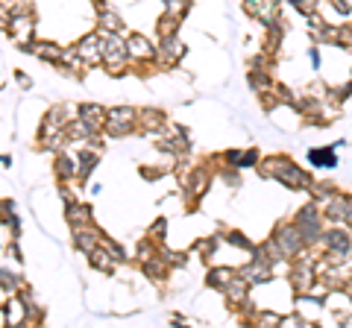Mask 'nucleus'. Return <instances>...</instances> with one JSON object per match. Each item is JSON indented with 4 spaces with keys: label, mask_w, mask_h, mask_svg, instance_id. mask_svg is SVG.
<instances>
[{
    "label": "nucleus",
    "mask_w": 352,
    "mask_h": 328,
    "mask_svg": "<svg viewBox=\"0 0 352 328\" xmlns=\"http://www.w3.org/2000/svg\"><path fill=\"white\" fill-rule=\"evenodd\" d=\"M256 170L264 179H273V182L285 185L288 191H308L314 185L311 173L302 170L300 164H296L294 159H288V156H264V159H258Z\"/></svg>",
    "instance_id": "nucleus-1"
},
{
    "label": "nucleus",
    "mask_w": 352,
    "mask_h": 328,
    "mask_svg": "<svg viewBox=\"0 0 352 328\" xmlns=\"http://www.w3.org/2000/svg\"><path fill=\"white\" fill-rule=\"evenodd\" d=\"M291 220L296 223V229L302 232L305 237V244L308 246H320V240H323V232H326V217H323V205L320 202H305L302 209H296V214L291 217Z\"/></svg>",
    "instance_id": "nucleus-2"
},
{
    "label": "nucleus",
    "mask_w": 352,
    "mask_h": 328,
    "mask_svg": "<svg viewBox=\"0 0 352 328\" xmlns=\"http://www.w3.org/2000/svg\"><path fill=\"white\" fill-rule=\"evenodd\" d=\"M132 132H138V108H132V106L106 108L103 138H129Z\"/></svg>",
    "instance_id": "nucleus-3"
},
{
    "label": "nucleus",
    "mask_w": 352,
    "mask_h": 328,
    "mask_svg": "<svg viewBox=\"0 0 352 328\" xmlns=\"http://www.w3.org/2000/svg\"><path fill=\"white\" fill-rule=\"evenodd\" d=\"M273 237H276V244H279V249H282V255H285V258H291V261L311 253V246L305 244V237H302L300 229H296L294 220L279 223L276 229H273Z\"/></svg>",
    "instance_id": "nucleus-4"
},
{
    "label": "nucleus",
    "mask_w": 352,
    "mask_h": 328,
    "mask_svg": "<svg viewBox=\"0 0 352 328\" xmlns=\"http://www.w3.org/2000/svg\"><path fill=\"white\" fill-rule=\"evenodd\" d=\"M36 27H38V18H36V9H32L30 3L24 9H18V12L12 15V24H9V36H12L18 45H27V41H32V36H36Z\"/></svg>",
    "instance_id": "nucleus-5"
},
{
    "label": "nucleus",
    "mask_w": 352,
    "mask_h": 328,
    "mask_svg": "<svg viewBox=\"0 0 352 328\" xmlns=\"http://www.w3.org/2000/svg\"><path fill=\"white\" fill-rule=\"evenodd\" d=\"M126 38V53H129V62L132 65H156V45L141 36V32H129Z\"/></svg>",
    "instance_id": "nucleus-6"
},
{
    "label": "nucleus",
    "mask_w": 352,
    "mask_h": 328,
    "mask_svg": "<svg viewBox=\"0 0 352 328\" xmlns=\"http://www.w3.org/2000/svg\"><path fill=\"white\" fill-rule=\"evenodd\" d=\"M185 53H188V47H185V41L179 36L159 38V45H156V65H162V68H173L176 62L185 59Z\"/></svg>",
    "instance_id": "nucleus-7"
},
{
    "label": "nucleus",
    "mask_w": 352,
    "mask_h": 328,
    "mask_svg": "<svg viewBox=\"0 0 352 328\" xmlns=\"http://www.w3.org/2000/svg\"><path fill=\"white\" fill-rule=\"evenodd\" d=\"M208 185H212V167L208 164H197L191 167V176L182 179V188L188 194V202H197L200 196L208 191Z\"/></svg>",
    "instance_id": "nucleus-8"
},
{
    "label": "nucleus",
    "mask_w": 352,
    "mask_h": 328,
    "mask_svg": "<svg viewBox=\"0 0 352 328\" xmlns=\"http://www.w3.org/2000/svg\"><path fill=\"white\" fill-rule=\"evenodd\" d=\"M74 50L80 53V59L88 65V68H97V65H103V45H100V32H88L82 36L80 41L74 45Z\"/></svg>",
    "instance_id": "nucleus-9"
},
{
    "label": "nucleus",
    "mask_w": 352,
    "mask_h": 328,
    "mask_svg": "<svg viewBox=\"0 0 352 328\" xmlns=\"http://www.w3.org/2000/svg\"><path fill=\"white\" fill-rule=\"evenodd\" d=\"M279 6H282V0H244V12L264 27L279 18Z\"/></svg>",
    "instance_id": "nucleus-10"
},
{
    "label": "nucleus",
    "mask_w": 352,
    "mask_h": 328,
    "mask_svg": "<svg viewBox=\"0 0 352 328\" xmlns=\"http://www.w3.org/2000/svg\"><path fill=\"white\" fill-rule=\"evenodd\" d=\"M21 50L30 53V56H36V59H41V62H47V65H59L62 53H65V47L56 45V41H36V38L27 41V45H21Z\"/></svg>",
    "instance_id": "nucleus-11"
},
{
    "label": "nucleus",
    "mask_w": 352,
    "mask_h": 328,
    "mask_svg": "<svg viewBox=\"0 0 352 328\" xmlns=\"http://www.w3.org/2000/svg\"><path fill=\"white\" fill-rule=\"evenodd\" d=\"M238 276L247 279L250 288H258V284H270L273 279H276V276H273V267L264 264V261H256V258H250L247 264L238 270Z\"/></svg>",
    "instance_id": "nucleus-12"
},
{
    "label": "nucleus",
    "mask_w": 352,
    "mask_h": 328,
    "mask_svg": "<svg viewBox=\"0 0 352 328\" xmlns=\"http://www.w3.org/2000/svg\"><path fill=\"white\" fill-rule=\"evenodd\" d=\"M94 12H97V32H120V36H124V30H126L124 18H120L109 3L94 0Z\"/></svg>",
    "instance_id": "nucleus-13"
},
{
    "label": "nucleus",
    "mask_w": 352,
    "mask_h": 328,
    "mask_svg": "<svg viewBox=\"0 0 352 328\" xmlns=\"http://www.w3.org/2000/svg\"><path fill=\"white\" fill-rule=\"evenodd\" d=\"M71 235H74L76 253H82V255H88L91 249H97V246H100V240H103V232H100V229H97L94 223H91V226H74Z\"/></svg>",
    "instance_id": "nucleus-14"
},
{
    "label": "nucleus",
    "mask_w": 352,
    "mask_h": 328,
    "mask_svg": "<svg viewBox=\"0 0 352 328\" xmlns=\"http://www.w3.org/2000/svg\"><path fill=\"white\" fill-rule=\"evenodd\" d=\"M217 159L223 164H229V167L244 170V167H256L261 156H258V150H223Z\"/></svg>",
    "instance_id": "nucleus-15"
},
{
    "label": "nucleus",
    "mask_w": 352,
    "mask_h": 328,
    "mask_svg": "<svg viewBox=\"0 0 352 328\" xmlns=\"http://www.w3.org/2000/svg\"><path fill=\"white\" fill-rule=\"evenodd\" d=\"M250 290H252V288L247 284V279L235 276L223 290H220V296H223L229 305H232V308H241V305H247V302H250Z\"/></svg>",
    "instance_id": "nucleus-16"
},
{
    "label": "nucleus",
    "mask_w": 352,
    "mask_h": 328,
    "mask_svg": "<svg viewBox=\"0 0 352 328\" xmlns=\"http://www.w3.org/2000/svg\"><path fill=\"white\" fill-rule=\"evenodd\" d=\"M164 112L162 108H153V106H147V108H138V129L141 132H147V135H156V132H162L164 129Z\"/></svg>",
    "instance_id": "nucleus-17"
},
{
    "label": "nucleus",
    "mask_w": 352,
    "mask_h": 328,
    "mask_svg": "<svg viewBox=\"0 0 352 328\" xmlns=\"http://www.w3.org/2000/svg\"><path fill=\"white\" fill-rule=\"evenodd\" d=\"M97 164H100V152L91 150L88 144H82V152L76 156V182H88V179H91V173L97 170Z\"/></svg>",
    "instance_id": "nucleus-18"
},
{
    "label": "nucleus",
    "mask_w": 352,
    "mask_h": 328,
    "mask_svg": "<svg viewBox=\"0 0 352 328\" xmlns=\"http://www.w3.org/2000/svg\"><path fill=\"white\" fill-rule=\"evenodd\" d=\"M65 223H68L71 229L74 226H91L94 223V214H91V205H85V202H65Z\"/></svg>",
    "instance_id": "nucleus-19"
},
{
    "label": "nucleus",
    "mask_w": 352,
    "mask_h": 328,
    "mask_svg": "<svg viewBox=\"0 0 352 328\" xmlns=\"http://www.w3.org/2000/svg\"><path fill=\"white\" fill-rule=\"evenodd\" d=\"M3 320L6 325H27V302L21 299V293H12L3 302Z\"/></svg>",
    "instance_id": "nucleus-20"
},
{
    "label": "nucleus",
    "mask_w": 352,
    "mask_h": 328,
    "mask_svg": "<svg viewBox=\"0 0 352 328\" xmlns=\"http://www.w3.org/2000/svg\"><path fill=\"white\" fill-rule=\"evenodd\" d=\"M53 173H56L59 185H68V182H76V159L68 156V152H56V159H53Z\"/></svg>",
    "instance_id": "nucleus-21"
},
{
    "label": "nucleus",
    "mask_w": 352,
    "mask_h": 328,
    "mask_svg": "<svg viewBox=\"0 0 352 328\" xmlns=\"http://www.w3.org/2000/svg\"><path fill=\"white\" fill-rule=\"evenodd\" d=\"M250 258L264 261V264H270V267H273V264H279L285 255H282V249H279V244H276V237H267V240H261L258 246H252Z\"/></svg>",
    "instance_id": "nucleus-22"
},
{
    "label": "nucleus",
    "mask_w": 352,
    "mask_h": 328,
    "mask_svg": "<svg viewBox=\"0 0 352 328\" xmlns=\"http://www.w3.org/2000/svg\"><path fill=\"white\" fill-rule=\"evenodd\" d=\"M141 264V272H144L147 279H153V281H164L170 276V264L164 261L159 253L156 255H150V258H144V261H138Z\"/></svg>",
    "instance_id": "nucleus-23"
},
{
    "label": "nucleus",
    "mask_w": 352,
    "mask_h": 328,
    "mask_svg": "<svg viewBox=\"0 0 352 328\" xmlns=\"http://www.w3.org/2000/svg\"><path fill=\"white\" fill-rule=\"evenodd\" d=\"M85 258H88V264H91L97 272H106V276H112V272H115V267H118L115 255L109 253V249H106L103 244L97 246V249H91V253H88Z\"/></svg>",
    "instance_id": "nucleus-24"
},
{
    "label": "nucleus",
    "mask_w": 352,
    "mask_h": 328,
    "mask_svg": "<svg viewBox=\"0 0 352 328\" xmlns=\"http://www.w3.org/2000/svg\"><path fill=\"white\" fill-rule=\"evenodd\" d=\"M76 117H82L85 124H91L97 132H103V124H106V108L100 103H80L76 106Z\"/></svg>",
    "instance_id": "nucleus-25"
},
{
    "label": "nucleus",
    "mask_w": 352,
    "mask_h": 328,
    "mask_svg": "<svg viewBox=\"0 0 352 328\" xmlns=\"http://www.w3.org/2000/svg\"><path fill=\"white\" fill-rule=\"evenodd\" d=\"M308 164L311 167H323V170H332L338 164V147H317V150H308Z\"/></svg>",
    "instance_id": "nucleus-26"
},
{
    "label": "nucleus",
    "mask_w": 352,
    "mask_h": 328,
    "mask_svg": "<svg viewBox=\"0 0 352 328\" xmlns=\"http://www.w3.org/2000/svg\"><path fill=\"white\" fill-rule=\"evenodd\" d=\"M238 276V270L235 267H212L206 272V288H212V290H223L229 281H232Z\"/></svg>",
    "instance_id": "nucleus-27"
},
{
    "label": "nucleus",
    "mask_w": 352,
    "mask_h": 328,
    "mask_svg": "<svg viewBox=\"0 0 352 328\" xmlns=\"http://www.w3.org/2000/svg\"><path fill=\"white\" fill-rule=\"evenodd\" d=\"M247 82H250V89L256 91V94L270 91V89H273L270 68H247Z\"/></svg>",
    "instance_id": "nucleus-28"
},
{
    "label": "nucleus",
    "mask_w": 352,
    "mask_h": 328,
    "mask_svg": "<svg viewBox=\"0 0 352 328\" xmlns=\"http://www.w3.org/2000/svg\"><path fill=\"white\" fill-rule=\"evenodd\" d=\"M185 18H176V15H168L162 12V18L156 21V36L159 38H168V36H179V27H182Z\"/></svg>",
    "instance_id": "nucleus-29"
},
{
    "label": "nucleus",
    "mask_w": 352,
    "mask_h": 328,
    "mask_svg": "<svg viewBox=\"0 0 352 328\" xmlns=\"http://www.w3.org/2000/svg\"><path fill=\"white\" fill-rule=\"evenodd\" d=\"M0 288H3L9 296H12V293H21L27 288V281L18 276V272H12V270H0Z\"/></svg>",
    "instance_id": "nucleus-30"
},
{
    "label": "nucleus",
    "mask_w": 352,
    "mask_h": 328,
    "mask_svg": "<svg viewBox=\"0 0 352 328\" xmlns=\"http://www.w3.org/2000/svg\"><path fill=\"white\" fill-rule=\"evenodd\" d=\"M220 237H223L226 244H232V246H238V249H244V253H252V246H256L244 232H238V229H226V232L220 235Z\"/></svg>",
    "instance_id": "nucleus-31"
},
{
    "label": "nucleus",
    "mask_w": 352,
    "mask_h": 328,
    "mask_svg": "<svg viewBox=\"0 0 352 328\" xmlns=\"http://www.w3.org/2000/svg\"><path fill=\"white\" fill-rule=\"evenodd\" d=\"M279 323H282V314H276V311H252V316H250V325H258V328L279 325Z\"/></svg>",
    "instance_id": "nucleus-32"
},
{
    "label": "nucleus",
    "mask_w": 352,
    "mask_h": 328,
    "mask_svg": "<svg viewBox=\"0 0 352 328\" xmlns=\"http://www.w3.org/2000/svg\"><path fill=\"white\" fill-rule=\"evenodd\" d=\"M335 191H338V188H335V182H317V185H311V188H308L311 200H314V202H320V205H323Z\"/></svg>",
    "instance_id": "nucleus-33"
},
{
    "label": "nucleus",
    "mask_w": 352,
    "mask_h": 328,
    "mask_svg": "<svg viewBox=\"0 0 352 328\" xmlns=\"http://www.w3.org/2000/svg\"><path fill=\"white\" fill-rule=\"evenodd\" d=\"M291 6L296 15L311 18V15H317V9H320V0H291Z\"/></svg>",
    "instance_id": "nucleus-34"
},
{
    "label": "nucleus",
    "mask_w": 352,
    "mask_h": 328,
    "mask_svg": "<svg viewBox=\"0 0 352 328\" xmlns=\"http://www.w3.org/2000/svg\"><path fill=\"white\" fill-rule=\"evenodd\" d=\"M214 249H217V237H200V240H194V253L200 255V258H212Z\"/></svg>",
    "instance_id": "nucleus-35"
},
{
    "label": "nucleus",
    "mask_w": 352,
    "mask_h": 328,
    "mask_svg": "<svg viewBox=\"0 0 352 328\" xmlns=\"http://www.w3.org/2000/svg\"><path fill=\"white\" fill-rule=\"evenodd\" d=\"M100 244H103V246L109 249V253H112V255H115V261H118V264H126V261H129V255H126V249H124V246H120V244H118V240H112V237H103V240H100Z\"/></svg>",
    "instance_id": "nucleus-36"
},
{
    "label": "nucleus",
    "mask_w": 352,
    "mask_h": 328,
    "mask_svg": "<svg viewBox=\"0 0 352 328\" xmlns=\"http://www.w3.org/2000/svg\"><path fill=\"white\" fill-rule=\"evenodd\" d=\"M164 235H168V220H164V217H159V220L150 226L147 237H150V240H156V244H164Z\"/></svg>",
    "instance_id": "nucleus-37"
},
{
    "label": "nucleus",
    "mask_w": 352,
    "mask_h": 328,
    "mask_svg": "<svg viewBox=\"0 0 352 328\" xmlns=\"http://www.w3.org/2000/svg\"><path fill=\"white\" fill-rule=\"evenodd\" d=\"M335 45H344V47H352V24H340L335 27Z\"/></svg>",
    "instance_id": "nucleus-38"
},
{
    "label": "nucleus",
    "mask_w": 352,
    "mask_h": 328,
    "mask_svg": "<svg viewBox=\"0 0 352 328\" xmlns=\"http://www.w3.org/2000/svg\"><path fill=\"white\" fill-rule=\"evenodd\" d=\"M329 6H332L338 15H352V6H349V0H329Z\"/></svg>",
    "instance_id": "nucleus-39"
},
{
    "label": "nucleus",
    "mask_w": 352,
    "mask_h": 328,
    "mask_svg": "<svg viewBox=\"0 0 352 328\" xmlns=\"http://www.w3.org/2000/svg\"><path fill=\"white\" fill-rule=\"evenodd\" d=\"M162 173H164V170H159V167H147V164H141V176H144L147 182L162 179Z\"/></svg>",
    "instance_id": "nucleus-40"
},
{
    "label": "nucleus",
    "mask_w": 352,
    "mask_h": 328,
    "mask_svg": "<svg viewBox=\"0 0 352 328\" xmlns=\"http://www.w3.org/2000/svg\"><path fill=\"white\" fill-rule=\"evenodd\" d=\"M9 24H12V12H9V9H3V6H0V30H9Z\"/></svg>",
    "instance_id": "nucleus-41"
},
{
    "label": "nucleus",
    "mask_w": 352,
    "mask_h": 328,
    "mask_svg": "<svg viewBox=\"0 0 352 328\" xmlns=\"http://www.w3.org/2000/svg\"><path fill=\"white\" fill-rule=\"evenodd\" d=\"M15 80H18V85H21V89H24V91H30V89H32V80H30V76H27V73H21V71H15Z\"/></svg>",
    "instance_id": "nucleus-42"
},
{
    "label": "nucleus",
    "mask_w": 352,
    "mask_h": 328,
    "mask_svg": "<svg viewBox=\"0 0 352 328\" xmlns=\"http://www.w3.org/2000/svg\"><path fill=\"white\" fill-rule=\"evenodd\" d=\"M6 255H12L15 261H21V258H24V255H21V246H18V237L12 240V244H9V249H6Z\"/></svg>",
    "instance_id": "nucleus-43"
},
{
    "label": "nucleus",
    "mask_w": 352,
    "mask_h": 328,
    "mask_svg": "<svg viewBox=\"0 0 352 328\" xmlns=\"http://www.w3.org/2000/svg\"><path fill=\"white\" fill-rule=\"evenodd\" d=\"M308 59H311L314 68H320V50L317 47H308Z\"/></svg>",
    "instance_id": "nucleus-44"
}]
</instances>
